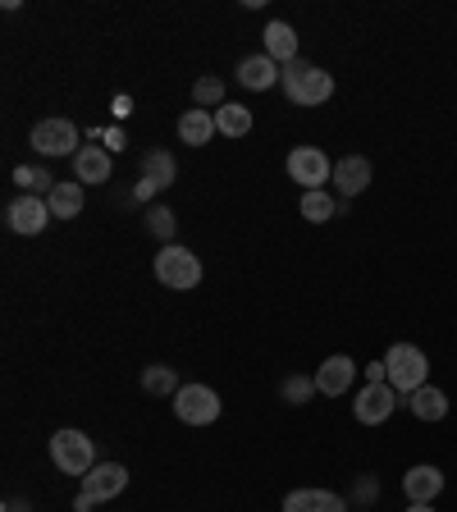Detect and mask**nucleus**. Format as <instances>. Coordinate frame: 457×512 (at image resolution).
Returning a JSON list of instances; mask_svg holds the SVG:
<instances>
[{"mask_svg": "<svg viewBox=\"0 0 457 512\" xmlns=\"http://www.w3.org/2000/svg\"><path fill=\"white\" fill-rule=\"evenodd\" d=\"M279 87H284V96L293 106H325L334 96V74H325V69H316L307 60H293V64H284Z\"/></svg>", "mask_w": 457, "mask_h": 512, "instance_id": "f257e3e1", "label": "nucleus"}, {"mask_svg": "<svg viewBox=\"0 0 457 512\" xmlns=\"http://www.w3.org/2000/svg\"><path fill=\"white\" fill-rule=\"evenodd\" d=\"M384 366H389V384H394L398 394H416V389L430 384V362L416 343H394V348L384 352Z\"/></svg>", "mask_w": 457, "mask_h": 512, "instance_id": "f03ea898", "label": "nucleus"}, {"mask_svg": "<svg viewBox=\"0 0 457 512\" xmlns=\"http://www.w3.org/2000/svg\"><path fill=\"white\" fill-rule=\"evenodd\" d=\"M156 279L165 288H174V293L197 288V284H202V261H197V252H188V247L165 243L156 252Z\"/></svg>", "mask_w": 457, "mask_h": 512, "instance_id": "7ed1b4c3", "label": "nucleus"}, {"mask_svg": "<svg viewBox=\"0 0 457 512\" xmlns=\"http://www.w3.org/2000/svg\"><path fill=\"white\" fill-rule=\"evenodd\" d=\"M51 462L64 471V476L83 480L87 471L96 467V444L83 435V430H55L51 435Z\"/></svg>", "mask_w": 457, "mask_h": 512, "instance_id": "20e7f679", "label": "nucleus"}, {"mask_svg": "<svg viewBox=\"0 0 457 512\" xmlns=\"http://www.w3.org/2000/svg\"><path fill=\"white\" fill-rule=\"evenodd\" d=\"M124 485H128V471L119 467V462H96V467L83 476V490H78V499H74V512H92L96 503H110L115 494H124Z\"/></svg>", "mask_w": 457, "mask_h": 512, "instance_id": "39448f33", "label": "nucleus"}, {"mask_svg": "<svg viewBox=\"0 0 457 512\" xmlns=\"http://www.w3.org/2000/svg\"><path fill=\"white\" fill-rule=\"evenodd\" d=\"M284 170L293 183H302V192H320L325 183H334V160L320 147H293L284 160Z\"/></svg>", "mask_w": 457, "mask_h": 512, "instance_id": "423d86ee", "label": "nucleus"}, {"mask_svg": "<svg viewBox=\"0 0 457 512\" xmlns=\"http://www.w3.org/2000/svg\"><path fill=\"white\" fill-rule=\"evenodd\" d=\"M174 416H179L183 426H211L215 416H220V394H215L211 384H183L179 394H174Z\"/></svg>", "mask_w": 457, "mask_h": 512, "instance_id": "0eeeda50", "label": "nucleus"}, {"mask_svg": "<svg viewBox=\"0 0 457 512\" xmlns=\"http://www.w3.org/2000/svg\"><path fill=\"white\" fill-rule=\"evenodd\" d=\"M32 151L42 156H78V124L74 119H42L32 124Z\"/></svg>", "mask_w": 457, "mask_h": 512, "instance_id": "6e6552de", "label": "nucleus"}, {"mask_svg": "<svg viewBox=\"0 0 457 512\" xmlns=\"http://www.w3.org/2000/svg\"><path fill=\"white\" fill-rule=\"evenodd\" d=\"M398 403H403V394H398L394 384H366L362 394H357V403H352V416H357L362 426H384Z\"/></svg>", "mask_w": 457, "mask_h": 512, "instance_id": "1a4fd4ad", "label": "nucleus"}, {"mask_svg": "<svg viewBox=\"0 0 457 512\" xmlns=\"http://www.w3.org/2000/svg\"><path fill=\"white\" fill-rule=\"evenodd\" d=\"M5 220H10L14 234L37 238L46 224L55 220V215H51V206H46V197H32V192H23V197H14V202L5 206Z\"/></svg>", "mask_w": 457, "mask_h": 512, "instance_id": "9d476101", "label": "nucleus"}, {"mask_svg": "<svg viewBox=\"0 0 457 512\" xmlns=\"http://www.w3.org/2000/svg\"><path fill=\"white\" fill-rule=\"evenodd\" d=\"M179 179V165H174L170 151H147L142 156V183H138V202H151L160 188H170Z\"/></svg>", "mask_w": 457, "mask_h": 512, "instance_id": "9b49d317", "label": "nucleus"}, {"mask_svg": "<svg viewBox=\"0 0 457 512\" xmlns=\"http://www.w3.org/2000/svg\"><path fill=\"white\" fill-rule=\"evenodd\" d=\"M352 380H357V362L352 357H343V352H334V357H325L316 371V389L325 398H343L352 389Z\"/></svg>", "mask_w": 457, "mask_h": 512, "instance_id": "f8f14e48", "label": "nucleus"}, {"mask_svg": "<svg viewBox=\"0 0 457 512\" xmlns=\"http://www.w3.org/2000/svg\"><path fill=\"white\" fill-rule=\"evenodd\" d=\"M403 494L412 503H435L439 494H444V471L430 467V462H416V467L403 476Z\"/></svg>", "mask_w": 457, "mask_h": 512, "instance_id": "ddd939ff", "label": "nucleus"}, {"mask_svg": "<svg viewBox=\"0 0 457 512\" xmlns=\"http://www.w3.org/2000/svg\"><path fill=\"white\" fill-rule=\"evenodd\" d=\"M110 170H115V160H110L106 147H83L74 156V183H83V188H101L110 179Z\"/></svg>", "mask_w": 457, "mask_h": 512, "instance_id": "4468645a", "label": "nucleus"}, {"mask_svg": "<svg viewBox=\"0 0 457 512\" xmlns=\"http://www.w3.org/2000/svg\"><path fill=\"white\" fill-rule=\"evenodd\" d=\"M279 74H284V69H279L266 51L238 60V83H243L247 92H270V87H279Z\"/></svg>", "mask_w": 457, "mask_h": 512, "instance_id": "2eb2a0df", "label": "nucleus"}, {"mask_svg": "<svg viewBox=\"0 0 457 512\" xmlns=\"http://www.w3.org/2000/svg\"><path fill=\"white\" fill-rule=\"evenodd\" d=\"M334 183H339L343 202H348V197H362V192L371 188V160H366V156H343V160H334Z\"/></svg>", "mask_w": 457, "mask_h": 512, "instance_id": "dca6fc26", "label": "nucleus"}, {"mask_svg": "<svg viewBox=\"0 0 457 512\" xmlns=\"http://www.w3.org/2000/svg\"><path fill=\"white\" fill-rule=\"evenodd\" d=\"M261 37H266V55L279 64V69H284V64H293V60H298V32L288 28L284 19L266 23V32H261Z\"/></svg>", "mask_w": 457, "mask_h": 512, "instance_id": "f3484780", "label": "nucleus"}, {"mask_svg": "<svg viewBox=\"0 0 457 512\" xmlns=\"http://www.w3.org/2000/svg\"><path fill=\"white\" fill-rule=\"evenodd\" d=\"M284 512H348L334 490H293L284 494Z\"/></svg>", "mask_w": 457, "mask_h": 512, "instance_id": "a211bd4d", "label": "nucleus"}, {"mask_svg": "<svg viewBox=\"0 0 457 512\" xmlns=\"http://www.w3.org/2000/svg\"><path fill=\"white\" fill-rule=\"evenodd\" d=\"M215 133H220V128H215V115H211V110H183V115H179V138H183V147H211Z\"/></svg>", "mask_w": 457, "mask_h": 512, "instance_id": "6ab92c4d", "label": "nucleus"}, {"mask_svg": "<svg viewBox=\"0 0 457 512\" xmlns=\"http://www.w3.org/2000/svg\"><path fill=\"white\" fill-rule=\"evenodd\" d=\"M83 183H55L51 197H46V206H51L55 220H74V215H83Z\"/></svg>", "mask_w": 457, "mask_h": 512, "instance_id": "aec40b11", "label": "nucleus"}, {"mask_svg": "<svg viewBox=\"0 0 457 512\" xmlns=\"http://www.w3.org/2000/svg\"><path fill=\"white\" fill-rule=\"evenodd\" d=\"M407 407H412L416 421H444L448 416V394L444 389H435V384H426V389H416V394L407 398Z\"/></svg>", "mask_w": 457, "mask_h": 512, "instance_id": "412c9836", "label": "nucleus"}, {"mask_svg": "<svg viewBox=\"0 0 457 512\" xmlns=\"http://www.w3.org/2000/svg\"><path fill=\"white\" fill-rule=\"evenodd\" d=\"M215 128H220V138H247V133H252V110L224 101V106L215 110Z\"/></svg>", "mask_w": 457, "mask_h": 512, "instance_id": "4be33fe9", "label": "nucleus"}, {"mask_svg": "<svg viewBox=\"0 0 457 512\" xmlns=\"http://www.w3.org/2000/svg\"><path fill=\"white\" fill-rule=\"evenodd\" d=\"M334 215H339V202H334L325 188H320V192H302V220L325 224V220H334Z\"/></svg>", "mask_w": 457, "mask_h": 512, "instance_id": "5701e85b", "label": "nucleus"}, {"mask_svg": "<svg viewBox=\"0 0 457 512\" xmlns=\"http://www.w3.org/2000/svg\"><path fill=\"white\" fill-rule=\"evenodd\" d=\"M142 389L156 398H174L183 384L174 380V366H147V371H142Z\"/></svg>", "mask_w": 457, "mask_h": 512, "instance_id": "b1692460", "label": "nucleus"}, {"mask_svg": "<svg viewBox=\"0 0 457 512\" xmlns=\"http://www.w3.org/2000/svg\"><path fill=\"white\" fill-rule=\"evenodd\" d=\"M14 183H19L23 192H32V197H51V188L60 179H51L42 165H19V170H14Z\"/></svg>", "mask_w": 457, "mask_h": 512, "instance_id": "393cba45", "label": "nucleus"}, {"mask_svg": "<svg viewBox=\"0 0 457 512\" xmlns=\"http://www.w3.org/2000/svg\"><path fill=\"white\" fill-rule=\"evenodd\" d=\"M279 394H284V403H293V407L311 403V394H320V389H316V375H288V380L279 384Z\"/></svg>", "mask_w": 457, "mask_h": 512, "instance_id": "a878e982", "label": "nucleus"}, {"mask_svg": "<svg viewBox=\"0 0 457 512\" xmlns=\"http://www.w3.org/2000/svg\"><path fill=\"white\" fill-rule=\"evenodd\" d=\"M192 101H197V110H206V106L220 110L224 106V83L220 78H197V83H192Z\"/></svg>", "mask_w": 457, "mask_h": 512, "instance_id": "bb28decb", "label": "nucleus"}, {"mask_svg": "<svg viewBox=\"0 0 457 512\" xmlns=\"http://www.w3.org/2000/svg\"><path fill=\"white\" fill-rule=\"evenodd\" d=\"M147 229L156 238H165V243H174V229H179V220H174L170 206H151V211H147Z\"/></svg>", "mask_w": 457, "mask_h": 512, "instance_id": "cd10ccee", "label": "nucleus"}, {"mask_svg": "<svg viewBox=\"0 0 457 512\" xmlns=\"http://www.w3.org/2000/svg\"><path fill=\"white\" fill-rule=\"evenodd\" d=\"M96 142H106V151H124V128H106Z\"/></svg>", "mask_w": 457, "mask_h": 512, "instance_id": "c85d7f7f", "label": "nucleus"}, {"mask_svg": "<svg viewBox=\"0 0 457 512\" xmlns=\"http://www.w3.org/2000/svg\"><path fill=\"white\" fill-rule=\"evenodd\" d=\"M128 106H133L128 96H115V119H124V115H128Z\"/></svg>", "mask_w": 457, "mask_h": 512, "instance_id": "c756f323", "label": "nucleus"}, {"mask_svg": "<svg viewBox=\"0 0 457 512\" xmlns=\"http://www.w3.org/2000/svg\"><path fill=\"white\" fill-rule=\"evenodd\" d=\"M5 512H32L23 499H5Z\"/></svg>", "mask_w": 457, "mask_h": 512, "instance_id": "7c9ffc66", "label": "nucleus"}, {"mask_svg": "<svg viewBox=\"0 0 457 512\" xmlns=\"http://www.w3.org/2000/svg\"><path fill=\"white\" fill-rule=\"evenodd\" d=\"M407 512H435V503H412Z\"/></svg>", "mask_w": 457, "mask_h": 512, "instance_id": "2f4dec72", "label": "nucleus"}]
</instances>
